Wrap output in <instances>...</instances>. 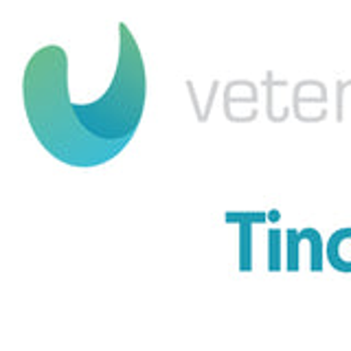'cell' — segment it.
<instances>
[{"instance_id": "obj_2", "label": "cell", "mask_w": 351, "mask_h": 351, "mask_svg": "<svg viewBox=\"0 0 351 351\" xmlns=\"http://www.w3.org/2000/svg\"><path fill=\"white\" fill-rule=\"evenodd\" d=\"M226 224L239 226V270H252V226L268 222V213L263 211H228L224 215Z\"/></svg>"}, {"instance_id": "obj_3", "label": "cell", "mask_w": 351, "mask_h": 351, "mask_svg": "<svg viewBox=\"0 0 351 351\" xmlns=\"http://www.w3.org/2000/svg\"><path fill=\"white\" fill-rule=\"evenodd\" d=\"M351 244V226H343V228H336L329 241L325 244V257L327 263L338 272H351V261H347L343 257V248Z\"/></svg>"}, {"instance_id": "obj_5", "label": "cell", "mask_w": 351, "mask_h": 351, "mask_svg": "<svg viewBox=\"0 0 351 351\" xmlns=\"http://www.w3.org/2000/svg\"><path fill=\"white\" fill-rule=\"evenodd\" d=\"M301 268V237L296 228L285 230V270L296 272Z\"/></svg>"}, {"instance_id": "obj_1", "label": "cell", "mask_w": 351, "mask_h": 351, "mask_svg": "<svg viewBox=\"0 0 351 351\" xmlns=\"http://www.w3.org/2000/svg\"><path fill=\"white\" fill-rule=\"evenodd\" d=\"M147 99V73L138 42L119 22V58L106 93L88 104L71 101L69 53L47 44L22 75V101L31 132L53 158L71 167H99L134 138Z\"/></svg>"}, {"instance_id": "obj_7", "label": "cell", "mask_w": 351, "mask_h": 351, "mask_svg": "<svg viewBox=\"0 0 351 351\" xmlns=\"http://www.w3.org/2000/svg\"><path fill=\"white\" fill-rule=\"evenodd\" d=\"M268 219H272V222H274V219H279V211H274V208H272V213L268 215Z\"/></svg>"}, {"instance_id": "obj_6", "label": "cell", "mask_w": 351, "mask_h": 351, "mask_svg": "<svg viewBox=\"0 0 351 351\" xmlns=\"http://www.w3.org/2000/svg\"><path fill=\"white\" fill-rule=\"evenodd\" d=\"M281 228L268 230V270L279 272L281 270Z\"/></svg>"}, {"instance_id": "obj_4", "label": "cell", "mask_w": 351, "mask_h": 351, "mask_svg": "<svg viewBox=\"0 0 351 351\" xmlns=\"http://www.w3.org/2000/svg\"><path fill=\"white\" fill-rule=\"evenodd\" d=\"M301 241L310 244V270L312 272H321L323 270V259H325V244H323V235L318 233L314 226H305L299 230Z\"/></svg>"}]
</instances>
